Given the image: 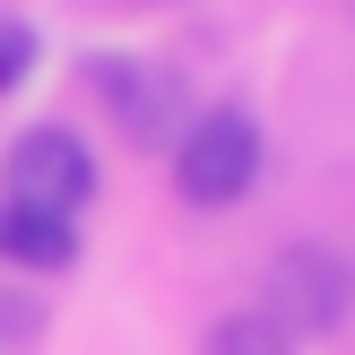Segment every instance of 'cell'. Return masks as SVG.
<instances>
[{
  "instance_id": "cell-7",
  "label": "cell",
  "mask_w": 355,
  "mask_h": 355,
  "mask_svg": "<svg viewBox=\"0 0 355 355\" xmlns=\"http://www.w3.org/2000/svg\"><path fill=\"white\" fill-rule=\"evenodd\" d=\"M35 69V26H17V17H0V96H9L17 78Z\"/></svg>"
},
{
  "instance_id": "cell-4",
  "label": "cell",
  "mask_w": 355,
  "mask_h": 355,
  "mask_svg": "<svg viewBox=\"0 0 355 355\" xmlns=\"http://www.w3.org/2000/svg\"><path fill=\"white\" fill-rule=\"evenodd\" d=\"M87 87L104 96V113L121 121L130 148H165L173 113H182V78L173 69H139V61H87Z\"/></svg>"
},
{
  "instance_id": "cell-1",
  "label": "cell",
  "mask_w": 355,
  "mask_h": 355,
  "mask_svg": "<svg viewBox=\"0 0 355 355\" xmlns=\"http://www.w3.org/2000/svg\"><path fill=\"white\" fill-rule=\"evenodd\" d=\"M252 182H260V113L208 104L173 148V191L191 208H234V200H252Z\"/></svg>"
},
{
  "instance_id": "cell-2",
  "label": "cell",
  "mask_w": 355,
  "mask_h": 355,
  "mask_svg": "<svg viewBox=\"0 0 355 355\" xmlns=\"http://www.w3.org/2000/svg\"><path fill=\"white\" fill-rule=\"evenodd\" d=\"M0 182H9V200L26 208H52V217H78L87 200H96V156H87L78 130H61V121H35V130L9 139V165H0Z\"/></svg>"
},
{
  "instance_id": "cell-5",
  "label": "cell",
  "mask_w": 355,
  "mask_h": 355,
  "mask_svg": "<svg viewBox=\"0 0 355 355\" xmlns=\"http://www.w3.org/2000/svg\"><path fill=\"white\" fill-rule=\"evenodd\" d=\"M0 260H9V269H35V277H61L69 260H78V217H52V208L9 200L0 208Z\"/></svg>"
},
{
  "instance_id": "cell-6",
  "label": "cell",
  "mask_w": 355,
  "mask_h": 355,
  "mask_svg": "<svg viewBox=\"0 0 355 355\" xmlns=\"http://www.w3.org/2000/svg\"><path fill=\"white\" fill-rule=\"evenodd\" d=\"M200 355H295V338L269 321V312H225V321L208 329Z\"/></svg>"
},
{
  "instance_id": "cell-3",
  "label": "cell",
  "mask_w": 355,
  "mask_h": 355,
  "mask_svg": "<svg viewBox=\"0 0 355 355\" xmlns=\"http://www.w3.org/2000/svg\"><path fill=\"white\" fill-rule=\"evenodd\" d=\"M347 304H355V277L329 243H286L269 260V321L286 338H329L347 321Z\"/></svg>"
}]
</instances>
